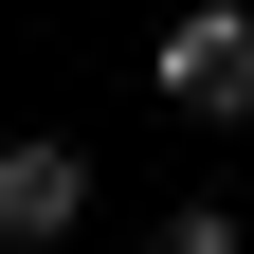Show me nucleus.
<instances>
[{
  "label": "nucleus",
  "mask_w": 254,
  "mask_h": 254,
  "mask_svg": "<svg viewBox=\"0 0 254 254\" xmlns=\"http://www.w3.org/2000/svg\"><path fill=\"white\" fill-rule=\"evenodd\" d=\"M145 73H164V109H200V127H236V109H254V18H236V0H182Z\"/></svg>",
  "instance_id": "f257e3e1"
},
{
  "label": "nucleus",
  "mask_w": 254,
  "mask_h": 254,
  "mask_svg": "<svg viewBox=\"0 0 254 254\" xmlns=\"http://www.w3.org/2000/svg\"><path fill=\"white\" fill-rule=\"evenodd\" d=\"M73 218H91V164L55 145V127H18V145H0V254H55Z\"/></svg>",
  "instance_id": "f03ea898"
},
{
  "label": "nucleus",
  "mask_w": 254,
  "mask_h": 254,
  "mask_svg": "<svg viewBox=\"0 0 254 254\" xmlns=\"http://www.w3.org/2000/svg\"><path fill=\"white\" fill-rule=\"evenodd\" d=\"M145 254H236V218H218V200H164V236H145Z\"/></svg>",
  "instance_id": "7ed1b4c3"
}]
</instances>
